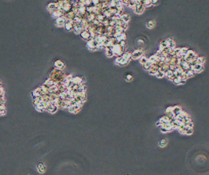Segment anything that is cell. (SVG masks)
<instances>
[{
    "label": "cell",
    "instance_id": "cell-3",
    "mask_svg": "<svg viewBox=\"0 0 209 175\" xmlns=\"http://www.w3.org/2000/svg\"><path fill=\"white\" fill-rule=\"evenodd\" d=\"M132 78H133V77L131 76V75H128L126 77V80L128 79L127 81H131V80H132Z\"/></svg>",
    "mask_w": 209,
    "mask_h": 175
},
{
    "label": "cell",
    "instance_id": "cell-1",
    "mask_svg": "<svg viewBox=\"0 0 209 175\" xmlns=\"http://www.w3.org/2000/svg\"><path fill=\"white\" fill-rule=\"evenodd\" d=\"M141 54H142L141 50H136L135 52L133 53L132 57L134 59H137L139 57H140V56L141 55Z\"/></svg>",
    "mask_w": 209,
    "mask_h": 175
},
{
    "label": "cell",
    "instance_id": "cell-2",
    "mask_svg": "<svg viewBox=\"0 0 209 175\" xmlns=\"http://www.w3.org/2000/svg\"><path fill=\"white\" fill-rule=\"evenodd\" d=\"M154 25H155V24H154V21H152V23H151V21H149V22L148 23V26L149 27V28H153V27H154Z\"/></svg>",
    "mask_w": 209,
    "mask_h": 175
}]
</instances>
